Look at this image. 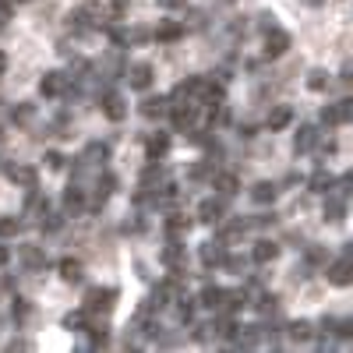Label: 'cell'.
Returning <instances> with one entry per match:
<instances>
[{"label": "cell", "instance_id": "cell-35", "mask_svg": "<svg viewBox=\"0 0 353 353\" xmlns=\"http://www.w3.org/2000/svg\"><path fill=\"white\" fill-rule=\"evenodd\" d=\"M39 226H43L46 233H57V230L64 226V212H50V209H46V212H43V219H39Z\"/></svg>", "mask_w": 353, "mask_h": 353}, {"label": "cell", "instance_id": "cell-6", "mask_svg": "<svg viewBox=\"0 0 353 353\" xmlns=\"http://www.w3.org/2000/svg\"><path fill=\"white\" fill-rule=\"evenodd\" d=\"M124 74H128V81H131L134 92H149V88H152V78H156L152 64H134V68H128Z\"/></svg>", "mask_w": 353, "mask_h": 353}, {"label": "cell", "instance_id": "cell-31", "mask_svg": "<svg viewBox=\"0 0 353 353\" xmlns=\"http://www.w3.org/2000/svg\"><path fill=\"white\" fill-rule=\"evenodd\" d=\"M286 332H290V339H297V343H307V339H314V325H311V321H290V325H286Z\"/></svg>", "mask_w": 353, "mask_h": 353}, {"label": "cell", "instance_id": "cell-27", "mask_svg": "<svg viewBox=\"0 0 353 353\" xmlns=\"http://www.w3.org/2000/svg\"><path fill=\"white\" fill-rule=\"evenodd\" d=\"M223 297H226V290H223V286H212V283H209V286L201 290V301H198V304H201V307H209V311H219Z\"/></svg>", "mask_w": 353, "mask_h": 353}, {"label": "cell", "instance_id": "cell-17", "mask_svg": "<svg viewBox=\"0 0 353 353\" xmlns=\"http://www.w3.org/2000/svg\"><path fill=\"white\" fill-rule=\"evenodd\" d=\"M110 159V145L106 141H88L85 145V152H81V163L85 166H103Z\"/></svg>", "mask_w": 353, "mask_h": 353}, {"label": "cell", "instance_id": "cell-33", "mask_svg": "<svg viewBox=\"0 0 353 353\" xmlns=\"http://www.w3.org/2000/svg\"><path fill=\"white\" fill-rule=\"evenodd\" d=\"M36 117V106L32 103H18V106H11V121L14 124H28Z\"/></svg>", "mask_w": 353, "mask_h": 353}, {"label": "cell", "instance_id": "cell-47", "mask_svg": "<svg viewBox=\"0 0 353 353\" xmlns=\"http://www.w3.org/2000/svg\"><path fill=\"white\" fill-rule=\"evenodd\" d=\"M4 71H8V57H4V50H0V78H4Z\"/></svg>", "mask_w": 353, "mask_h": 353}, {"label": "cell", "instance_id": "cell-41", "mask_svg": "<svg viewBox=\"0 0 353 353\" xmlns=\"http://www.w3.org/2000/svg\"><path fill=\"white\" fill-rule=\"evenodd\" d=\"M131 8V0H110V18H121Z\"/></svg>", "mask_w": 353, "mask_h": 353}, {"label": "cell", "instance_id": "cell-39", "mask_svg": "<svg viewBox=\"0 0 353 353\" xmlns=\"http://www.w3.org/2000/svg\"><path fill=\"white\" fill-rule=\"evenodd\" d=\"M18 230H21L18 216H4V219H0V237H18Z\"/></svg>", "mask_w": 353, "mask_h": 353}, {"label": "cell", "instance_id": "cell-10", "mask_svg": "<svg viewBox=\"0 0 353 353\" xmlns=\"http://www.w3.org/2000/svg\"><path fill=\"white\" fill-rule=\"evenodd\" d=\"M290 50V36L283 32V28H265V57H283Z\"/></svg>", "mask_w": 353, "mask_h": 353}, {"label": "cell", "instance_id": "cell-18", "mask_svg": "<svg viewBox=\"0 0 353 353\" xmlns=\"http://www.w3.org/2000/svg\"><path fill=\"white\" fill-rule=\"evenodd\" d=\"M85 212V188L71 184L64 191V216H81Z\"/></svg>", "mask_w": 353, "mask_h": 353}, {"label": "cell", "instance_id": "cell-22", "mask_svg": "<svg viewBox=\"0 0 353 353\" xmlns=\"http://www.w3.org/2000/svg\"><path fill=\"white\" fill-rule=\"evenodd\" d=\"M8 176L14 184H21V188H39V176H36L32 166H8Z\"/></svg>", "mask_w": 353, "mask_h": 353}, {"label": "cell", "instance_id": "cell-2", "mask_svg": "<svg viewBox=\"0 0 353 353\" xmlns=\"http://www.w3.org/2000/svg\"><path fill=\"white\" fill-rule=\"evenodd\" d=\"M99 106H103V117H106V121H113V124H121L124 117H128V103H124L121 92H103L99 96Z\"/></svg>", "mask_w": 353, "mask_h": 353}, {"label": "cell", "instance_id": "cell-19", "mask_svg": "<svg viewBox=\"0 0 353 353\" xmlns=\"http://www.w3.org/2000/svg\"><path fill=\"white\" fill-rule=\"evenodd\" d=\"M276 198H279V184H272V181H258L251 188V201L254 205H272Z\"/></svg>", "mask_w": 353, "mask_h": 353}, {"label": "cell", "instance_id": "cell-11", "mask_svg": "<svg viewBox=\"0 0 353 353\" xmlns=\"http://www.w3.org/2000/svg\"><path fill=\"white\" fill-rule=\"evenodd\" d=\"M219 226V233H216V237L223 241V244H237L241 237H244V233H248V219H230V223H216Z\"/></svg>", "mask_w": 353, "mask_h": 353}, {"label": "cell", "instance_id": "cell-12", "mask_svg": "<svg viewBox=\"0 0 353 353\" xmlns=\"http://www.w3.org/2000/svg\"><path fill=\"white\" fill-rule=\"evenodd\" d=\"M138 184H141V188H149V191H156V188L166 184V170L159 166V159H149V166H145L141 176H138Z\"/></svg>", "mask_w": 353, "mask_h": 353}, {"label": "cell", "instance_id": "cell-24", "mask_svg": "<svg viewBox=\"0 0 353 353\" xmlns=\"http://www.w3.org/2000/svg\"><path fill=\"white\" fill-rule=\"evenodd\" d=\"M307 188H311L314 194H329V191L336 188V176H332L329 170H318V173H311V181H307Z\"/></svg>", "mask_w": 353, "mask_h": 353}, {"label": "cell", "instance_id": "cell-8", "mask_svg": "<svg viewBox=\"0 0 353 353\" xmlns=\"http://www.w3.org/2000/svg\"><path fill=\"white\" fill-rule=\"evenodd\" d=\"M159 261L166 265L170 272L181 276V261H184V244H181V237H170V244L159 251Z\"/></svg>", "mask_w": 353, "mask_h": 353}, {"label": "cell", "instance_id": "cell-1", "mask_svg": "<svg viewBox=\"0 0 353 353\" xmlns=\"http://www.w3.org/2000/svg\"><path fill=\"white\" fill-rule=\"evenodd\" d=\"M117 297H121V293L113 286H92L85 293V311L88 314H110L117 307Z\"/></svg>", "mask_w": 353, "mask_h": 353}, {"label": "cell", "instance_id": "cell-4", "mask_svg": "<svg viewBox=\"0 0 353 353\" xmlns=\"http://www.w3.org/2000/svg\"><path fill=\"white\" fill-rule=\"evenodd\" d=\"M350 113H353V106H350V99H339V103H329L325 110H321V124H325V128H339V124H346V121H350Z\"/></svg>", "mask_w": 353, "mask_h": 353}, {"label": "cell", "instance_id": "cell-48", "mask_svg": "<svg viewBox=\"0 0 353 353\" xmlns=\"http://www.w3.org/2000/svg\"><path fill=\"white\" fill-rule=\"evenodd\" d=\"M8 261V248H0V265H4Z\"/></svg>", "mask_w": 353, "mask_h": 353}, {"label": "cell", "instance_id": "cell-3", "mask_svg": "<svg viewBox=\"0 0 353 353\" xmlns=\"http://www.w3.org/2000/svg\"><path fill=\"white\" fill-rule=\"evenodd\" d=\"M64 92H68V74L64 71H46L39 78V96L57 99V96H64Z\"/></svg>", "mask_w": 353, "mask_h": 353}, {"label": "cell", "instance_id": "cell-45", "mask_svg": "<svg viewBox=\"0 0 353 353\" xmlns=\"http://www.w3.org/2000/svg\"><path fill=\"white\" fill-rule=\"evenodd\" d=\"M28 346H32L28 339H14V343H8V350H28Z\"/></svg>", "mask_w": 353, "mask_h": 353}, {"label": "cell", "instance_id": "cell-46", "mask_svg": "<svg viewBox=\"0 0 353 353\" xmlns=\"http://www.w3.org/2000/svg\"><path fill=\"white\" fill-rule=\"evenodd\" d=\"M258 18H261V21H258L261 28H272V25H276V21H272V14H258Z\"/></svg>", "mask_w": 353, "mask_h": 353}, {"label": "cell", "instance_id": "cell-44", "mask_svg": "<svg viewBox=\"0 0 353 353\" xmlns=\"http://www.w3.org/2000/svg\"><path fill=\"white\" fill-rule=\"evenodd\" d=\"M156 4H159L163 11H176V8H184L188 0H156Z\"/></svg>", "mask_w": 353, "mask_h": 353}, {"label": "cell", "instance_id": "cell-32", "mask_svg": "<svg viewBox=\"0 0 353 353\" xmlns=\"http://www.w3.org/2000/svg\"><path fill=\"white\" fill-rule=\"evenodd\" d=\"M166 233H170V237H181V233H188L191 230V219L188 216H181V212H173V216H166Z\"/></svg>", "mask_w": 353, "mask_h": 353}, {"label": "cell", "instance_id": "cell-20", "mask_svg": "<svg viewBox=\"0 0 353 353\" xmlns=\"http://www.w3.org/2000/svg\"><path fill=\"white\" fill-rule=\"evenodd\" d=\"M279 258V244L276 241H258L254 248H251V261H258V265H269V261H276Z\"/></svg>", "mask_w": 353, "mask_h": 353}, {"label": "cell", "instance_id": "cell-37", "mask_svg": "<svg viewBox=\"0 0 353 353\" xmlns=\"http://www.w3.org/2000/svg\"><path fill=\"white\" fill-rule=\"evenodd\" d=\"M219 269H230L233 276H244V269H248V258H241V254H226Z\"/></svg>", "mask_w": 353, "mask_h": 353}, {"label": "cell", "instance_id": "cell-25", "mask_svg": "<svg viewBox=\"0 0 353 353\" xmlns=\"http://www.w3.org/2000/svg\"><path fill=\"white\" fill-rule=\"evenodd\" d=\"M64 329H71V332H88V329H92V314H88L85 307H81V311H71V314L64 318Z\"/></svg>", "mask_w": 353, "mask_h": 353}, {"label": "cell", "instance_id": "cell-9", "mask_svg": "<svg viewBox=\"0 0 353 353\" xmlns=\"http://www.w3.org/2000/svg\"><path fill=\"white\" fill-rule=\"evenodd\" d=\"M18 261L25 265V272H39V269H46V251L43 248H36V244H25L21 251H18Z\"/></svg>", "mask_w": 353, "mask_h": 353}, {"label": "cell", "instance_id": "cell-49", "mask_svg": "<svg viewBox=\"0 0 353 353\" xmlns=\"http://www.w3.org/2000/svg\"><path fill=\"white\" fill-rule=\"evenodd\" d=\"M11 4H25V0H11Z\"/></svg>", "mask_w": 353, "mask_h": 353}, {"label": "cell", "instance_id": "cell-14", "mask_svg": "<svg viewBox=\"0 0 353 353\" xmlns=\"http://www.w3.org/2000/svg\"><path fill=\"white\" fill-rule=\"evenodd\" d=\"M166 113H170V121H173V128H176V131H184V128H191V124H194V106H188L184 99H181V103H170V110H166Z\"/></svg>", "mask_w": 353, "mask_h": 353}, {"label": "cell", "instance_id": "cell-38", "mask_svg": "<svg viewBox=\"0 0 353 353\" xmlns=\"http://www.w3.org/2000/svg\"><path fill=\"white\" fill-rule=\"evenodd\" d=\"M329 85H332L329 71H311V78H307V88H314V92H325Z\"/></svg>", "mask_w": 353, "mask_h": 353}, {"label": "cell", "instance_id": "cell-21", "mask_svg": "<svg viewBox=\"0 0 353 353\" xmlns=\"http://www.w3.org/2000/svg\"><path fill=\"white\" fill-rule=\"evenodd\" d=\"M290 121H293V110L290 106H272L269 117H265V128H269V131H283Z\"/></svg>", "mask_w": 353, "mask_h": 353}, {"label": "cell", "instance_id": "cell-13", "mask_svg": "<svg viewBox=\"0 0 353 353\" xmlns=\"http://www.w3.org/2000/svg\"><path fill=\"white\" fill-rule=\"evenodd\" d=\"M318 138H321V131L318 128H311V124H301V131L293 134V152H311L314 145H318Z\"/></svg>", "mask_w": 353, "mask_h": 353}, {"label": "cell", "instance_id": "cell-43", "mask_svg": "<svg viewBox=\"0 0 353 353\" xmlns=\"http://www.w3.org/2000/svg\"><path fill=\"white\" fill-rule=\"evenodd\" d=\"M11 21V0H0V28Z\"/></svg>", "mask_w": 353, "mask_h": 353}, {"label": "cell", "instance_id": "cell-16", "mask_svg": "<svg viewBox=\"0 0 353 353\" xmlns=\"http://www.w3.org/2000/svg\"><path fill=\"white\" fill-rule=\"evenodd\" d=\"M223 212H226V201H223V198H205V201L198 205V219H201V223H219Z\"/></svg>", "mask_w": 353, "mask_h": 353}, {"label": "cell", "instance_id": "cell-5", "mask_svg": "<svg viewBox=\"0 0 353 353\" xmlns=\"http://www.w3.org/2000/svg\"><path fill=\"white\" fill-rule=\"evenodd\" d=\"M353 258H343L339 254V261H325V276H329V283L332 286H350V272H353V265H350Z\"/></svg>", "mask_w": 353, "mask_h": 353}, {"label": "cell", "instance_id": "cell-34", "mask_svg": "<svg viewBox=\"0 0 353 353\" xmlns=\"http://www.w3.org/2000/svg\"><path fill=\"white\" fill-rule=\"evenodd\" d=\"M176 301H181V304H176V318H181L184 321V325H191V321H194V301L191 297H176Z\"/></svg>", "mask_w": 353, "mask_h": 353}, {"label": "cell", "instance_id": "cell-30", "mask_svg": "<svg viewBox=\"0 0 353 353\" xmlns=\"http://www.w3.org/2000/svg\"><path fill=\"white\" fill-rule=\"evenodd\" d=\"M321 212H325L329 223H339V219L346 216V198H343V194H339V198L329 194V201H325V209H321Z\"/></svg>", "mask_w": 353, "mask_h": 353}, {"label": "cell", "instance_id": "cell-28", "mask_svg": "<svg viewBox=\"0 0 353 353\" xmlns=\"http://www.w3.org/2000/svg\"><path fill=\"white\" fill-rule=\"evenodd\" d=\"M216 191H219V198H233L241 191V181H237V173H219L216 176Z\"/></svg>", "mask_w": 353, "mask_h": 353}, {"label": "cell", "instance_id": "cell-26", "mask_svg": "<svg viewBox=\"0 0 353 353\" xmlns=\"http://www.w3.org/2000/svg\"><path fill=\"white\" fill-rule=\"evenodd\" d=\"M184 32H188V28L181 21H166V25L156 28V39L159 43H176V39H184Z\"/></svg>", "mask_w": 353, "mask_h": 353}, {"label": "cell", "instance_id": "cell-40", "mask_svg": "<svg viewBox=\"0 0 353 353\" xmlns=\"http://www.w3.org/2000/svg\"><path fill=\"white\" fill-rule=\"evenodd\" d=\"M28 314H32V304H28V301H21V297H14V304H11V318H14L18 325H21V321H25Z\"/></svg>", "mask_w": 353, "mask_h": 353}, {"label": "cell", "instance_id": "cell-15", "mask_svg": "<svg viewBox=\"0 0 353 353\" xmlns=\"http://www.w3.org/2000/svg\"><path fill=\"white\" fill-rule=\"evenodd\" d=\"M166 110H170L166 96H149V99H141V106H138V113L145 117V121H159V117H166Z\"/></svg>", "mask_w": 353, "mask_h": 353}, {"label": "cell", "instance_id": "cell-36", "mask_svg": "<svg viewBox=\"0 0 353 353\" xmlns=\"http://www.w3.org/2000/svg\"><path fill=\"white\" fill-rule=\"evenodd\" d=\"M325 261H329V251L321 248V244H311L304 251V265H325Z\"/></svg>", "mask_w": 353, "mask_h": 353}, {"label": "cell", "instance_id": "cell-7", "mask_svg": "<svg viewBox=\"0 0 353 353\" xmlns=\"http://www.w3.org/2000/svg\"><path fill=\"white\" fill-rule=\"evenodd\" d=\"M198 258H201L205 269H219L223 258H226V244H223L219 237H216V241H209V244H201V248H198Z\"/></svg>", "mask_w": 353, "mask_h": 353}, {"label": "cell", "instance_id": "cell-42", "mask_svg": "<svg viewBox=\"0 0 353 353\" xmlns=\"http://www.w3.org/2000/svg\"><path fill=\"white\" fill-rule=\"evenodd\" d=\"M46 166L50 170H64V156L61 152H46Z\"/></svg>", "mask_w": 353, "mask_h": 353}, {"label": "cell", "instance_id": "cell-29", "mask_svg": "<svg viewBox=\"0 0 353 353\" xmlns=\"http://www.w3.org/2000/svg\"><path fill=\"white\" fill-rule=\"evenodd\" d=\"M61 279H64V283H81V279H85L78 258H64V261H61Z\"/></svg>", "mask_w": 353, "mask_h": 353}, {"label": "cell", "instance_id": "cell-23", "mask_svg": "<svg viewBox=\"0 0 353 353\" xmlns=\"http://www.w3.org/2000/svg\"><path fill=\"white\" fill-rule=\"evenodd\" d=\"M166 152H170V134L166 131H159V134H152L149 141H145V156H149V159H159Z\"/></svg>", "mask_w": 353, "mask_h": 353}]
</instances>
